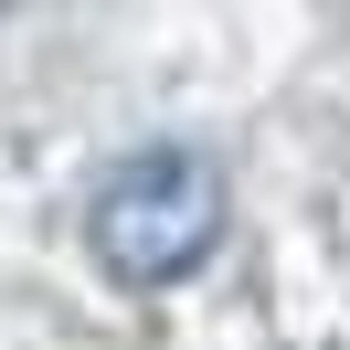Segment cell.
Segmentation results:
<instances>
[{"instance_id": "cell-1", "label": "cell", "mask_w": 350, "mask_h": 350, "mask_svg": "<svg viewBox=\"0 0 350 350\" xmlns=\"http://www.w3.org/2000/svg\"><path fill=\"white\" fill-rule=\"evenodd\" d=\"M223 223H234V202H223V170L202 149H138L117 159L107 180H96L85 202V244L96 265H107L117 286H180L213 265Z\"/></svg>"}]
</instances>
